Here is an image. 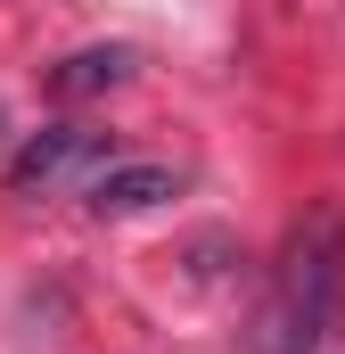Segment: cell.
<instances>
[{
  "label": "cell",
  "mask_w": 345,
  "mask_h": 354,
  "mask_svg": "<svg viewBox=\"0 0 345 354\" xmlns=\"http://www.w3.org/2000/svg\"><path fill=\"white\" fill-rule=\"evenodd\" d=\"M345 313V206L313 198L271 264V297L255 313V354H321Z\"/></svg>",
  "instance_id": "1"
},
{
  "label": "cell",
  "mask_w": 345,
  "mask_h": 354,
  "mask_svg": "<svg viewBox=\"0 0 345 354\" xmlns=\"http://www.w3.org/2000/svg\"><path fill=\"white\" fill-rule=\"evenodd\" d=\"M172 189H181V174L172 165H99V174L83 181V206L99 214V223H124V214H148V206H165Z\"/></svg>",
  "instance_id": "3"
},
{
  "label": "cell",
  "mask_w": 345,
  "mask_h": 354,
  "mask_svg": "<svg viewBox=\"0 0 345 354\" xmlns=\"http://www.w3.org/2000/svg\"><path fill=\"white\" fill-rule=\"evenodd\" d=\"M107 165V132H90V124H41L17 157H8V189L17 198H50V189H66V181H90Z\"/></svg>",
  "instance_id": "2"
},
{
  "label": "cell",
  "mask_w": 345,
  "mask_h": 354,
  "mask_svg": "<svg viewBox=\"0 0 345 354\" xmlns=\"http://www.w3.org/2000/svg\"><path fill=\"white\" fill-rule=\"evenodd\" d=\"M124 75H132V50H124V41H99V50H75V58L50 75V91H58V99H99V91H115Z\"/></svg>",
  "instance_id": "4"
}]
</instances>
